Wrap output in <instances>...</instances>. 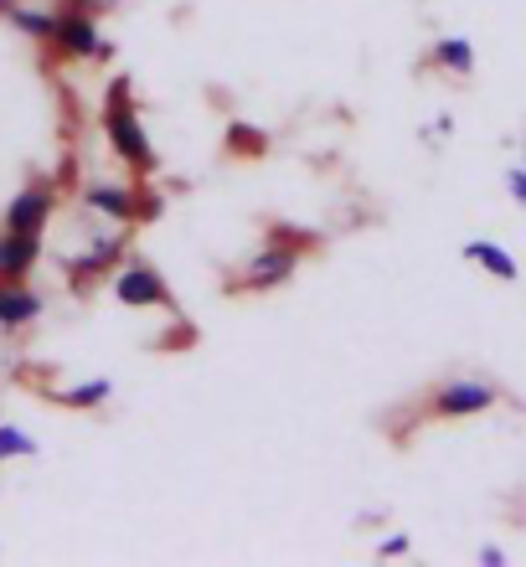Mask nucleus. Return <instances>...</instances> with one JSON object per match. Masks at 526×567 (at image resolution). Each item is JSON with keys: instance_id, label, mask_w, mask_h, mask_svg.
<instances>
[{"instance_id": "8", "label": "nucleus", "mask_w": 526, "mask_h": 567, "mask_svg": "<svg viewBox=\"0 0 526 567\" xmlns=\"http://www.w3.org/2000/svg\"><path fill=\"white\" fill-rule=\"evenodd\" d=\"M83 207L109 217L120 227H135L140 223V186H89L83 192Z\"/></svg>"}, {"instance_id": "17", "label": "nucleus", "mask_w": 526, "mask_h": 567, "mask_svg": "<svg viewBox=\"0 0 526 567\" xmlns=\"http://www.w3.org/2000/svg\"><path fill=\"white\" fill-rule=\"evenodd\" d=\"M269 243H285V248H300V254H305V248H316V233H305V227H285V223H274L269 227Z\"/></svg>"}, {"instance_id": "18", "label": "nucleus", "mask_w": 526, "mask_h": 567, "mask_svg": "<svg viewBox=\"0 0 526 567\" xmlns=\"http://www.w3.org/2000/svg\"><path fill=\"white\" fill-rule=\"evenodd\" d=\"M512 196L526 207V161H522V171H512Z\"/></svg>"}, {"instance_id": "9", "label": "nucleus", "mask_w": 526, "mask_h": 567, "mask_svg": "<svg viewBox=\"0 0 526 567\" xmlns=\"http://www.w3.org/2000/svg\"><path fill=\"white\" fill-rule=\"evenodd\" d=\"M42 258V233H0V279H27Z\"/></svg>"}, {"instance_id": "2", "label": "nucleus", "mask_w": 526, "mask_h": 567, "mask_svg": "<svg viewBox=\"0 0 526 567\" xmlns=\"http://www.w3.org/2000/svg\"><path fill=\"white\" fill-rule=\"evenodd\" d=\"M114 299L120 305H130V310H176V299H171V284L161 279V269L155 264H145V258H130V264H114Z\"/></svg>"}, {"instance_id": "14", "label": "nucleus", "mask_w": 526, "mask_h": 567, "mask_svg": "<svg viewBox=\"0 0 526 567\" xmlns=\"http://www.w3.org/2000/svg\"><path fill=\"white\" fill-rule=\"evenodd\" d=\"M37 454V439L16 423H0V460H31Z\"/></svg>"}, {"instance_id": "5", "label": "nucleus", "mask_w": 526, "mask_h": 567, "mask_svg": "<svg viewBox=\"0 0 526 567\" xmlns=\"http://www.w3.org/2000/svg\"><path fill=\"white\" fill-rule=\"evenodd\" d=\"M300 248H285V243H264V254L243 269V279L233 284V289H248V295H264V289H279V284L289 279V274L300 269Z\"/></svg>"}, {"instance_id": "16", "label": "nucleus", "mask_w": 526, "mask_h": 567, "mask_svg": "<svg viewBox=\"0 0 526 567\" xmlns=\"http://www.w3.org/2000/svg\"><path fill=\"white\" fill-rule=\"evenodd\" d=\"M227 150H233V155H264V150H269V135H258L248 124H233V130H227Z\"/></svg>"}, {"instance_id": "12", "label": "nucleus", "mask_w": 526, "mask_h": 567, "mask_svg": "<svg viewBox=\"0 0 526 567\" xmlns=\"http://www.w3.org/2000/svg\"><path fill=\"white\" fill-rule=\"evenodd\" d=\"M109 392H114V382H109V377H93V382H78V388H68V392H52V403H62V408H83V413H89V408L104 403Z\"/></svg>"}, {"instance_id": "10", "label": "nucleus", "mask_w": 526, "mask_h": 567, "mask_svg": "<svg viewBox=\"0 0 526 567\" xmlns=\"http://www.w3.org/2000/svg\"><path fill=\"white\" fill-rule=\"evenodd\" d=\"M42 315V295H31L27 279H0V330L31 326Z\"/></svg>"}, {"instance_id": "7", "label": "nucleus", "mask_w": 526, "mask_h": 567, "mask_svg": "<svg viewBox=\"0 0 526 567\" xmlns=\"http://www.w3.org/2000/svg\"><path fill=\"white\" fill-rule=\"evenodd\" d=\"M496 403V388H485V382H444V388L434 392V413L439 419H470V413H485V408Z\"/></svg>"}, {"instance_id": "20", "label": "nucleus", "mask_w": 526, "mask_h": 567, "mask_svg": "<svg viewBox=\"0 0 526 567\" xmlns=\"http://www.w3.org/2000/svg\"><path fill=\"white\" fill-rule=\"evenodd\" d=\"M481 563L485 567H501V563H506V553H501V547H481Z\"/></svg>"}, {"instance_id": "22", "label": "nucleus", "mask_w": 526, "mask_h": 567, "mask_svg": "<svg viewBox=\"0 0 526 567\" xmlns=\"http://www.w3.org/2000/svg\"><path fill=\"white\" fill-rule=\"evenodd\" d=\"M6 6H11V0H0V11H6Z\"/></svg>"}, {"instance_id": "13", "label": "nucleus", "mask_w": 526, "mask_h": 567, "mask_svg": "<svg viewBox=\"0 0 526 567\" xmlns=\"http://www.w3.org/2000/svg\"><path fill=\"white\" fill-rule=\"evenodd\" d=\"M434 68H444V73H460V78H465L470 68H475V47L460 42V37H444V42L434 47Z\"/></svg>"}, {"instance_id": "6", "label": "nucleus", "mask_w": 526, "mask_h": 567, "mask_svg": "<svg viewBox=\"0 0 526 567\" xmlns=\"http://www.w3.org/2000/svg\"><path fill=\"white\" fill-rule=\"evenodd\" d=\"M124 248H130V227H114V233H104V238L93 243L89 254H78V258H62V269H68V279L78 284H89L93 274H114V264L124 258Z\"/></svg>"}, {"instance_id": "15", "label": "nucleus", "mask_w": 526, "mask_h": 567, "mask_svg": "<svg viewBox=\"0 0 526 567\" xmlns=\"http://www.w3.org/2000/svg\"><path fill=\"white\" fill-rule=\"evenodd\" d=\"M6 16H11V27H16V31H27V37H37V42H47V37H52V16H47V11L6 6Z\"/></svg>"}, {"instance_id": "19", "label": "nucleus", "mask_w": 526, "mask_h": 567, "mask_svg": "<svg viewBox=\"0 0 526 567\" xmlns=\"http://www.w3.org/2000/svg\"><path fill=\"white\" fill-rule=\"evenodd\" d=\"M377 553H382V557H398V553H408V537H388V542H382V547H377Z\"/></svg>"}, {"instance_id": "4", "label": "nucleus", "mask_w": 526, "mask_h": 567, "mask_svg": "<svg viewBox=\"0 0 526 567\" xmlns=\"http://www.w3.org/2000/svg\"><path fill=\"white\" fill-rule=\"evenodd\" d=\"M52 207H58L52 181H31L27 192L11 196V207H6V217H0V233H47Z\"/></svg>"}, {"instance_id": "3", "label": "nucleus", "mask_w": 526, "mask_h": 567, "mask_svg": "<svg viewBox=\"0 0 526 567\" xmlns=\"http://www.w3.org/2000/svg\"><path fill=\"white\" fill-rule=\"evenodd\" d=\"M47 42L58 47V58H114V47L99 37V16L93 11H62V16H52V37Z\"/></svg>"}, {"instance_id": "11", "label": "nucleus", "mask_w": 526, "mask_h": 567, "mask_svg": "<svg viewBox=\"0 0 526 567\" xmlns=\"http://www.w3.org/2000/svg\"><path fill=\"white\" fill-rule=\"evenodd\" d=\"M465 258H470V264H481L491 279H506V284L522 274V269H516V258L506 254V248H496V243H465Z\"/></svg>"}, {"instance_id": "21", "label": "nucleus", "mask_w": 526, "mask_h": 567, "mask_svg": "<svg viewBox=\"0 0 526 567\" xmlns=\"http://www.w3.org/2000/svg\"><path fill=\"white\" fill-rule=\"evenodd\" d=\"M73 6H78V11H93V16H99V11H109L114 0H73Z\"/></svg>"}, {"instance_id": "1", "label": "nucleus", "mask_w": 526, "mask_h": 567, "mask_svg": "<svg viewBox=\"0 0 526 567\" xmlns=\"http://www.w3.org/2000/svg\"><path fill=\"white\" fill-rule=\"evenodd\" d=\"M104 135H109V145H114V155H120L124 165H135L140 176L161 171V155H155L151 135H145V124H140V109L130 104V83H114V89H109Z\"/></svg>"}]
</instances>
